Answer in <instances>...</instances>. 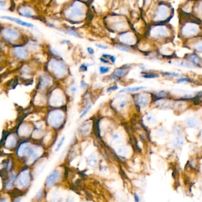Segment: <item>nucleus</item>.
I'll list each match as a JSON object with an SVG mask.
<instances>
[{
  "label": "nucleus",
  "instance_id": "obj_16",
  "mask_svg": "<svg viewBox=\"0 0 202 202\" xmlns=\"http://www.w3.org/2000/svg\"><path fill=\"white\" fill-rule=\"evenodd\" d=\"M184 144V140L183 139V138L181 136L178 135L176 138H175L173 141H172V144L173 146L178 148V147H181Z\"/></svg>",
  "mask_w": 202,
  "mask_h": 202
},
{
  "label": "nucleus",
  "instance_id": "obj_2",
  "mask_svg": "<svg viewBox=\"0 0 202 202\" xmlns=\"http://www.w3.org/2000/svg\"><path fill=\"white\" fill-rule=\"evenodd\" d=\"M199 20L187 18L183 22L179 28V35L185 40H188L194 37L202 35V25Z\"/></svg>",
  "mask_w": 202,
  "mask_h": 202
},
{
  "label": "nucleus",
  "instance_id": "obj_32",
  "mask_svg": "<svg viewBox=\"0 0 202 202\" xmlns=\"http://www.w3.org/2000/svg\"><path fill=\"white\" fill-rule=\"evenodd\" d=\"M95 46L98 48H100V49H109V47L107 46V45H105V44H103L101 43H97L95 44Z\"/></svg>",
  "mask_w": 202,
  "mask_h": 202
},
{
  "label": "nucleus",
  "instance_id": "obj_1",
  "mask_svg": "<svg viewBox=\"0 0 202 202\" xmlns=\"http://www.w3.org/2000/svg\"><path fill=\"white\" fill-rule=\"evenodd\" d=\"M172 36V28L166 23H152L147 29L148 39L154 42H168L171 39Z\"/></svg>",
  "mask_w": 202,
  "mask_h": 202
},
{
  "label": "nucleus",
  "instance_id": "obj_9",
  "mask_svg": "<svg viewBox=\"0 0 202 202\" xmlns=\"http://www.w3.org/2000/svg\"><path fill=\"white\" fill-rule=\"evenodd\" d=\"M193 12L195 18L202 20V0H197L194 3Z\"/></svg>",
  "mask_w": 202,
  "mask_h": 202
},
{
  "label": "nucleus",
  "instance_id": "obj_20",
  "mask_svg": "<svg viewBox=\"0 0 202 202\" xmlns=\"http://www.w3.org/2000/svg\"><path fill=\"white\" fill-rule=\"evenodd\" d=\"M142 77L146 79H151L159 77V74L156 73H145L142 76Z\"/></svg>",
  "mask_w": 202,
  "mask_h": 202
},
{
  "label": "nucleus",
  "instance_id": "obj_29",
  "mask_svg": "<svg viewBox=\"0 0 202 202\" xmlns=\"http://www.w3.org/2000/svg\"><path fill=\"white\" fill-rule=\"evenodd\" d=\"M65 139V136H64L62 138V139H61V140H60L59 142L58 143V144L57 145V146H56V149H55V150L56 152L58 151L59 150V149H61V148L62 147V145H63V144H64V142Z\"/></svg>",
  "mask_w": 202,
  "mask_h": 202
},
{
  "label": "nucleus",
  "instance_id": "obj_40",
  "mask_svg": "<svg viewBox=\"0 0 202 202\" xmlns=\"http://www.w3.org/2000/svg\"><path fill=\"white\" fill-rule=\"evenodd\" d=\"M139 68L142 70V71H146L147 70L146 68V67L145 66H139Z\"/></svg>",
  "mask_w": 202,
  "mask_h": 202
},
{
  "label": "nucleus",
  "instance_id": "obj_35",
  "mask_svg": "<svg viewBox=\"0 0 202 202\" xmlns=\"http://www.w3.org/2000/svg\"><path fill=\"white\" fill-rule=\"evenodd\" d=\"M119 88V87L116 85L115 86H112V87H110L109 88H107V91L109 92V91H113V90H116V89H117Z\"/></svg>",
  "mask_w": 202,
  "mask_h": 202
},
{
  "label": "nucleus",
  "instance_id": "obj_22",
  "mask_svg": "<svg viewBox=\"0 0 202 202\" xmlns=\"http://www.w3.org/2000/svg\"><path fill=\"white\" fill-rule=\"evenodd\" d=\"M162 75L164 76H166L167 77H171V78H174V77H179V75L178 73H176V72H161Z\"/></svg>",
  "mask_w": 202,
  "mask_h": 202
},
{
  "label": "nucleus",
  "instance_id": "obj_42",
  "mask_svg": "<svg viewBox=\"0 0 202 202\" xmlns=\"http://www.w3.org/2000/svg\"><path fill=\"white\" fill-rule=\"evenodd\" d=\"M76 90H77V88L76 87H73L71 88V91L73 92H75Z\"/></svg>",
  "mask_w": 202,
  "mask_h": 202
},
{
  "label": "nucleus",
  "instance_id": "obj_26",
  "mask_svg": "<svg viewBox=\"0 0 202 202\" xmlns=\"http://www.w3.org/2000/svg\"><path fill=\"white\" fill-rule=\"evenodd\" d=\"M173 132L175 134H177V135H179V136H181V134L183 133L181 129L179 128V126H174V128H173Z\"/></svg>",
  "mask_w": 202,
  "mask_h": 202
},
{
  "label": "nucleus",
  "instance_id": "obj_11",
  "mask_svg": "<svg viewBox=\"0 0 202 202\" xmlns=\"http://www.w3.org/2000/svg\"><path fill=\"white\" fill-rule=\"evenodd\" d=\"M60 173L59 171L58 170H55L54 171L53 173H51L46 179V184L48 186H50L52 184H54L58 179L59 177Z\"/></svg>",
  "mask_w": 202,
  "mask_h": 202
},
{
  "label": "nucleus",
  "instance_id": "obj_23",
  "mask_svg": "<svg viewBox=\"0 0 202 202\" xmlns=\"http://www.w3.org/2000/svg\"><path fill=\"white\" fill-rule=\"evenodd\" d=\"M111 69V67L101 66L99 68V71L100 74H105L108 73Z\"/></svg>",
  "mask_w": 202,
  "mask_h": 202
},
{
  "label": "nucleus",
  "instance_id": "obj_17",
  "mask_svg": "<svg viewBox=\"0 0 202 202\" xmlns=\"http://www.w3.org/2000/svg\"><path fill=\"white\" fill-rule=\"evenodd\" d=\"M19 13L21 16L27 17H32L33 16L32 11L27 7H23V8L20 9Z\"/></svg>",
  "mask_w": 202,
  "mask_h": 202
},
{
  "label": "nucleus",
  "instance_id": "obj_37",
  "mask_svg": "<svg viewBox=\"0 0 202 202\" xmlns=\"http://www.w3.org/2000/svg\"><path fill=\"white\" fill-rule=\"evenodd\" d=\"M87 86H88V85H87V84L85 83V81H81V87L82 88H85L87 87Z\"/></svg>",
  "mask_w": 202,
  "mask_h": 202
},
{
  "label": "nucleus",
  "instance_id": "obj_27",
  "mask_svg": "<svg viewBox=\"0 0 202 202\" xmlns=\"http://www.w3.org/2000/svg\"><path fill=\"white\" fill-rule=\"evenodd\" d=\"M66 33L71 36H73L74 37H77V38H80L81 37V36L79 35V34H78V33H77L76 31L73 30L72 29H70L68 30H67Z\"/></svg>",
  "mask_w": 202,
  "mask_h": 202
},
{
  "label": "nucleus",
  "instance_id": "obj_7",
  "mask_svg": "<svg viewBox=\"0 0 202 202\" xmlns=\"http://www.w3.org/2000/svg\"><path fill=\"white\" fill-rule=\"evenodd\" d=\"M185 59L192 63L196 67L201 66L202 64V59L196 52L187 54Z\"/></svg>",
  "mask_w": 202,
  "mask_h": 202
},
{
  "label": "nucleus",
  "instance_id": "obj_39",
  "mask_svg": "<svg viewBox=\"0 0 202 202\" xmlns=\"http://www.w3.org/2000/svg\"><path fill=\"white\" fill-rule=\"evenodd\" d=\"M134 200H135V201L136 202H138L139 201V196L137 194H134Z\"/></svg>",
  "mask_w": 202,
  "mask_h": 202
},
{
  "label": "nucleus",
  "instance_id": "obj_41",
  "mask_svg": "<svg viewBox=\"0 0 202 202\" xmlns=\"http://www.w3.org/2000/svg\"><path fill=\"white\" fill-rule=\"evenodd\" d=\"M119 134H114V135L113 136V139H117L119 138Z\"/></svg>",
  "mask_w": 202,
  "mask_h": 202
},
{
  "label": "nucleus",
  "instance_id": "obj_21",
  "mask_svg": "<svg viewBox=\"0 0 202 202\" xmlns=\"http://www.w3.org/2000/svg\"><path fill=\"white\" fill-rule=\"evenodd\" d=\"M116 48L120 50L121 51H123V52H130L131 51V49L127 46L126 45H123V44H117L116 46Z\"/></svg>",
  "mask_w": 202,
  "mask_h": 202
},
{
  "label": "nucleus",
  "instance_id": "obj_10",
  "mask_svg": "<svg viewBox=\"0 0 202 202\" xmlns=\"http://www.w3.org/2000/svg\"><path fill=\"white\" fill-rule=\"evenodd\" d=\"M14 55L17 58L21 59L26 58L28 55L27 51L24 48L21 47L15 48L14 49Z\"/></svg>",
  "mask_w": 202,
  "mask_h": 202
},
{
  "label": "nucleus",
  "instance_id": "obj_5",
  "mask_svg": "<svg viewBox=\"0 0 202 202\" xmlns=\"http://www.w3.org/2000/svg\"><path fill=\"white\" fill-rule=\"evenodd\" d=\"M119 39L121 40V42L125 44H128V45H133L136 44V37L133 33L129 32H126L123 34H120Z\"/></svg>",
  "mask_w": 202,
  "mask_h": 202
},
{
  "label": "nucleus",
  "instance_id": "obj_3",
  "mask_svg": "<svg viewBox=\"0 0 202 202\" xmlns=\"http://www.w3.org/2000/svg\"><path fill=\"white\" fill-rule=\"evenodd\" d=\"M171 6L166 3H160L156 5L151 15L152 23H166L172 17Z\"/></svg>",
  "mask_w": 202,
  "mask_h": 202
},
{
  "label": "nucleus",
  "instance_id": "obj_34",
  "mask_svg": "<svg viewBox=\"0 0 202 202\" xmlns=\"http://www.w3.org/2000/svg\"><path fill=\"white\" fill-rule=\"evenodd\" d=\"M126 104H127V101L126 100H123L121 103H120L119 107H121V108H122V109H123L126 106Z\"/></svg>",
  "mask_w": 202,
  "mask_h": 202
},
{
  "label": "nucleus",
  "instance_id": "obj_31",
  "mask_svg": "<svg viewBox=\"0 0 202 202\" xmlns=\"http://www.w3.org/2000/svg\"><path fill=\"white\" fill-rule=\"evenodd\" d=\"M91 105H89L87 107H86L85 109L84 110V111L83 112V113H82V114L79 116V117H80V118H83L84 116H85L87 114L88 111L91 109Z\"/></svg>",
  "mask_w": 202,
  "mask_h": 202
},
{
  "label": "nucleus",
  "instance_id": "obj_30",
  "mask_svg": "<svg viewBox=\"0 0 202 202\" xmlns=\"http://www.w3.org/2000/svg\"><path fill=\"white\" fill-rule=\"evenodd\" d=\"M146 120L147 122H148V123H154V122H155L154 121H155V117L152 115H149V116H146Z\"/></svg>",
  "mask_w": 202,
  "mask_h": 202
},
{
  "label": "nucleus",
  "instance_id": "obj_14",
  "mask_svg": "<svg viewBox=\"0 0 202 202\" xmlns=\"http://www.w3.org/2000/svg\"><path fill=\"white\" fill-rule=\"evenodd\" d=\"M185 123L189 128H196L199 124V121L197 117H190L186 120Z\"/></svg>",
  "mask_w": 202,
  "mask_h": 202
},
{
  "label": "nucleus",
  "instance_id": "obj_15",
  "mask_svg": "<svg viewBox=\"0 0 202 202\" xmlns=\"http://www.w3.org/2000/svg\"><path fill=\"white\" fill-rule=\"evenodd\" d=\"M128 67H124V68H117L115 70L113 73V76L115 78L116 77H122L126 74L128 72Z\"/></svg>",
  "mask_w": 202,
  "mask_h": 202
},
{
  "label": "nucleus",
  "instance_id": "obj_8",
  "mask_svg": "<svg viewBox=\"0 0 202 202\" xmlns=\"http://www.w3.org/2000/svg\"><path fill=\"white\" fill-rule=\"evenodd\" d=\"M69 16L71 18L76 19L83 16L84 11L78 4H74L68 10Z\"/></svg>",
  "mask_w": 202,
  "mask_h": 202
},
{
  "label": "nucleus",
  "instance_id": "obj_13",
  "mask_svg": "<svg viewBox=\"0 0 202 202\" xmlns=\"http://www.w3.org/2000/svg\"><path fill=\"white\" fill-rule=\"evenodd\" d=\"M2 19H4L6 20H9L15 22V23H16L17 24L23 26L25 27H33L34 26L33 24L30 23H27V22H25L24 21H22L17 18H14V17H9V16H2L1 17Z\"/></svg>",
  "mask_w": 202,
  "mask_h": 202
},
{
  "label": "nucleus",
  "instance_id": "obj_19",
  "mask_svg": "<svg viewBox=\"0 0 202 202\" xmlns=\"http://www.w3.org/2000/svg\"><path fill=\"white\" fill-rule=\"evenodd\" d=\"M88 164L89 166L93 167L96 166L97 164V160L95 158V156L94 155L89 156V158L88 159Z\"/></svg>",
  "mask_w": 202,
  "mask_h": 202
},
{
  "label": "nucleus",
  "instance_id": "obj_36",
  "mask_svg": "<svg viewBox=\"0 0 202 202\" xmlns=\"http://www.w3.org/2000/svg\"><path fill=\"white\" fill-rule=\"evenodd\" d=\"M87 68H88V67L85 65H82L79 67V69L81 71H86L87 70Z\"/></svg>",
  "mask_w": 202,
  "mask_h": 202
},
{
  "label": "nucleus",
  "instance_id": "obj_6",
  "mask_svg": "<svg viewBox=\"0 0 202 202\" xmlns=\"http://www.w3.org/2000/svg\"><path fill=\"white\" fill-rule=\"evenodd\" d=\"M2 34L4 36L5 39L10 43H11L13 40H16L19 37V33L12 28H7L2 32Z\"/></svg>",
  "mask_w": 202,
  "mask_h": 202
},
{
  "label": "nucleus",
  "instance_id": "obj_38",
  "mask_svg": "<svg viewBox=\"0 0 202 202\" xmlns=\"http://www.w3.org/2000/svg\"><path fill=\"white\" fill-rule=\"evenodd\" d=\"M100 59L101 62H103V63H104V64H108V63L109 62V61H108V60H106V58H103V57L101 58Z\"/></svg>",
  "mask_w": 202,
  "mask_h": 202
},
{
  "label": "nucleus",
  "instance_id": "obj_24",
  "mask_svg": "<svg viewBox=\"0 0 202 202\" xmlns=\"http://www.w3.org/2000/svg\"><path fill=\"white\" fill-rule=\"evenodd\" d=\"M103 57L106 58V59H109L110 61L111 62L112 64H115L116 60V56H113V55H108V54H103Z\"/></svg>",
  "mask_w": 202,
  "mask_h": 202
},
{
  "label": "nucleus",
  "instance_id": "obj_4",
  "mask_svg": "<svg viewBox=\"0 0 202 202\" xmlns=\"http://www.w3.org/2000/svg\"><path fill=\"white\" fill-rule=\"evenodd\" d=\"M187 45L196 53H202V35L185 41Z\"/></svg>",
  "mask_w": 202,
  "mask_h": 202
},
{
  "label": "nucleus",
  "instance_id": "obj_12",
  "mask_svg": "<svg viewBox=\"0 0 202 202\" xmlns=\"http://www.w3.org/2000/svg\"><path fill=\"white\" fill-rule=\"evenodd\" d=\"M149 98V97L146 94H139V97L136 98V103L139 107H145L148 104Z\"/></svg>",
  "mask_w": 202,
  "mask_h": 202
},
{
  "label": "nucleus",
  "instance_id": "obj_28",
  "mask_svg": "<svg viewBox=\"0 0 202 202\" xmlns=\"http://www.w3.org/2000/svg\"><path fill=\"white\" fill-rule=\"evenodd\" d=\"M14 181H15V175H14V174H12L11 176V178H10V179L9 180V181L8 182V183L7 184L6 187H7V189L10 188L12 186L13 183L14 182Z\"/></svg>",
  "mask_w": 202,
  "mask_h": 202
},
{
  "label": "nucleus",
  "instance_id": "obj_25",
  "mask_svg": "<svg viewBox=\"0 0 202 202\" xmlns=\"http://www.w3.org/2000/svg\"><path fill=\"white\" fill-rule=\"evenodd\" d=\"M178 83H191V80L189 78H180L177 79Z\"/></svg>",
  "mask_w": 202,
  "mask_h": 202
},
{
  "label": "nucleus",
  "instance_id": "obj_18",
  "mask_svg": "<svg viewBox=\"0 0 202 202\" xmlns=\"http://www.w3.org/2000/svg\"><path fill=\"white\" fill-rule=\"evenodd\" d=\"M145 88H146V87H143V86L129 87V88H124V89H121V90L119 91V93H125V92H136V91H138L139 90H141V89H143Z\"/></svg>",
  "mask_w": 202,
  "mask_h": 202
},
{
  "label": "nucleus",
  "instance_id": "obj_33",
  "mask_svg": "<svg viewBox=\"0 0 202 202\" xmlns=\"http://www.w3.org/2000/svg\"><path fill=\"white\" fill-rule=\"evenodd\" d=\"M87 50L88 53L90 55H93L94 54V50L92 47H88L87 48Z\"/></svg>",
  "mask_w": 202,
  "mask_h": 202
}]
</instances>
